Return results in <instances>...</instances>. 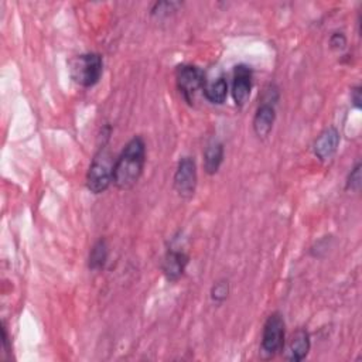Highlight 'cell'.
I'll list each match as a JSON object with an SVG mask.
<instances>
[{
    "mask_svg": "<svg viewBox=\"0 0 362 362\" xmlns=\"http://www.w3.org/2000/svg\"><path fill=\"white\" fill-rule=\"evenodd\" d=\"M223 161V144L218 140H211L204 151V170L206 174L214 175L218 173Z\"/></svg>",
    "mask_w": 362,
    "mask_h": 362,
    "instance_id": "12",
    "label": "cell"
},
{
    "mask_svg": "<svg viewBox=\"0 0 362 362\" xmlns=\"http://www.w3.org/2000/svg\"><path fill=\"white\" fill-rule=\"evenodd\" d=\"M252 90V69L245 64H239L233 69L232 98L238 106H243Z\"/></svg>",
    "mask_w": 362,
    "mask_h": 362,
    "instance_id": "7",
    "label": "cell"
},
{
    "mask_svg": "<svg viewBox=\"0 0 362 362\" xmlns=\"http://www.w3.org/2000/svg\"><path fill=\"white\" fill-rule=\"evenodd\" d=\"M175 83L182 98L188 103H191L197 90L204 88V83H205L204 72L198 66L191 64L180 65L175 69Z\"/></svg>",
    "mask_w": 362,
    "mask_h": 362,
    "instance_id": "6",
    "label": "cell"
},
{
    "mask_svg": "<svg viewBox=\"0 0 362 362\" xmlns=\"http://www.w3.org/2000/svg\"><path fill=\"white\" fill-rule=\"evenodd\" d=\"M146 143L141 136L132 137L123 147L113 165V184L122 191L132 189L143 174Z\"/></svg>",
    "mask_w": 362,
    "mask_h": 362,
    "instance_id": "1",
    "label": "cell"
},
{
    "mask_svg": "<svg viewBox=\"0 0 362 362\" xmlns=\"http://www.w3.org/2000/svg\"><path fill=\"white\" fill-rule=\"evenodd\" d=\"M202 89H204V96L211 103L221 105L225 102L228 96V82L223 76H219L212 82H205Z\"/></svg>",
    "mask_w": 362,
    "mask_h": 362,
    "instance_id": "13",
    "label": "cell"
},
{
    "mask_svg": "<svg viewBox=\"0 0 362 362\" xmlns=\"http://www.w3.org/2000/svg\"><path fill=\"white\" fill-rule=\"evenodd\" d=\"M361 163H356L355 167L351 170V173L346 177V189H351L354 192H358L361 189L362 184V174H361Z\"/></svg>",
    "mask_w": 362,
    "mask_h": 362,
    "instance_id": "16",
    "label": "cell"
},
{
    "mask_svg": "<svg viewBox=\"0 0 362 362\" xmlns=\"http://www.w3.org/2000/svg\"><path fill=\"white\" fill-rule=\"evenodd\" d=\"M107 243L105 239H99L90 249L89 252V257H88V267L90 270H99L105 266L106 260H107Z\"/></svg>",
    "mask_w": 362,
    "mask_h": 362,
    "instance_id": "14",
    "label": "cell"
},
{
    "mask_svg": "<svg viewBox=\"0 0 362 362\" xmlns=\"http://www.w3.org/2000/svg\"><path fill=\"white\" fill-rule=\"evenodd\" d=\"M229 296V281L226 279L218 280L211 287V298L216 304H222Z\"/></svg>",
    "mask_w": 362,
    "mask_h": 362,
    "instance_id": "15",
    "label": "cell"
},
{
    "mask_svg": "<svg viewBox=\"0 0 362 362\" xmlns=\"http://www.w3.org/2000/svg\"><path fill=\"white\" fill-rule=\"evenodd\" d=\"M197 164L192 157H182L174 174V188L182 199H191L197 189Z\"/></svg>",
    "mask_w": 362,
    "mask_h": 362,
    "instance_id": "5",
    "label": "cell"
},
{
    "mask_svg": "<svg viewBox=\"0 0 362 362\" xmlns=\"http://www.w3.org/2000/svg\"><path fill=\"white\" fill-rule=\"evenodd\" d=\"M329 47L332 49H337V51H341L346 47V37L344 33H334L331 34L329 37Z\"/></svg>",
    "mask_w": 362,
    "mask_h": 362,
    "instance_id": "18",
    "label": "cell"
},
{
    "mask_svg": "<svg viewBox=\"0 0 362 362\" xmlns=\"http://www.w3.org/2000/svg\"><path fill=\"white\" fill-rule=\"evenodd\" d=\"M178 7H180V3L177 1H160L154 4V7L151 8V14L158 17L168 16L171 11H175Z\"/></svg>",
    "mask_w": 362,
    "mask_h": 362,
    "instance_id": "17",
    "label": "cell"
},
{
    "mask_svg": "<svg viewBox=\"0 0 362 362\" xmlns=\"http://www.w3.org/2000/svg\"><path fill=\"white\" fill-rule=\"evenodd\" d=\"M107 139L109 136L102 140L86 174V188L93 194L105 192L113 182L115 161L107 148Z\"/></svg>",
    "mask_w": 362,
    "mask_h": 362,
    "instance_id": "2",
    "label": "cell"
},
{
    "mask_svg": "<svg viewBox=\"0 0 362 362\" xmlns=\"http://www.w3.org/2000/svg\"><path fill=\"white\" fill-rule=\"evenodd\" d=\"M276 119V110H274V103L269 102H262L253 116V130L257 137L264 139L269 136V133L273 129Z\"/></svg>",
    "mask_w": 362,
    "mask_h": 362,
    "instance_id": "11",
    "label": "cell"
},
{
    "mask_svg": "<svg viewBox=\"0 0 362 362\" xmlns=\"http://www.w3.org/2000/svg\"><path fill=\"white\" fill-rule=\"evenodd\" d=\"M286 338V322L280 313H272L264 325L262 334L260 354L264 359H272L284 348Z\"/></svg>",
    "mask_w": 362,
    "mask_h": 362,
    "instance_id": "4",
    "label": "cell"
},
{
    "mask_svg": "<svg viewBox=\"0 0 362 362\" xmlns=\"http://www.w3.org/2000/svg\"><path fill=\"white\" fill-rule=\"evenodd\" d=\"M339 140H341L339 132L334 126L327 127L325 130H322L320 133V136L314 141V146H313L314 154L321 161H325V160L331 158L334 156V153L337 151V148H338Z\"/></svg>",
    "mask_w": 362,
    "mask_h": 362,
    "instance_id": "9",
    "label": "cell"
},
{
    "mask_svg": "<svg viewBox=\"0 0 362 362\" xmlns=\"http://www.w3.org/2000/svg\"><path fill=\"white\" fill-rule=\"evenodd\" d=\"M71 79L83 88L96 85L103 74V61L99 54L88 52L74 57L68 64Z\"/></svg>",
    "mask_w": 362,
    "mask_h": 362,
    "instance_id": "3",
    "label": "cell"
},
{
    "mask_svg": "<svg viewBox=\"0 0 362 362\" xmlns=\"http://www.w3.org/2000/svg\"><path fill=\"white\" fill-rule=\"evenodd\" d=\"M188 262L189 257L182 250L168 249L161 263V270L165 279L168 281H177L178 279H181L188 266Z\"/></svg>",
    "mask_w": 362,
    "mask_h": 362,
    "instance_id": "8",
    "label": "cell"
},
{
    "mask_svg": "<svg viewBox=\"0 0 362 362\" xmlns=\"http://www.w3.org/2000/svg\"><path fill=\"white\" fill-rule=\"evenodd\" d=\"M310 346H311V341H310L308 331L305 328H298L293 332V335L288 341L284 358L287 361L300 362L308 355Z\"/></svg>",
    "mask_w": 362,
    "mask_h": 362,
    "instance_id": "10",
    "label": "cell"
},
{
    "mask_svg": "<svg viewBox=\"0 0 362 362\" xmlns=\"http://www.w3.org/2000/svg\"><path fill=\"white\" fill-rule=\"evenodd\" d=\"M351 102L352 105L356 107V109H361L362 107V90H361V86H354L351 89Z\"/></svg>",
    "mask_w": 362,
    "mask_h": 362,
    "instance_id": "19",
    "label": "cell"
}]
</instances>
